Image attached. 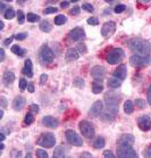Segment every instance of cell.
<instances>
[{
	"mask_svg": "<svg viewBox=\"0 0 151 158\" xmlns=\"http://www.w3.org/2000/svg\"><path fill=\"white\" fill-rule=\"evenodd\" d=\"M65 58L67 61H75L80 58V52L76 48H69L68 50L66 51Z\"/></svg>",
	"mask_w": 151,
	"mask_h": 158,
	"instance_id": "obj_17",
	"label": "cell"
},
{
	"mask_svg": "<svg viewBox=\"0 0 151 158\" xmlns=\"http://www.w3.org/2000/svg\"><path fill=\"white\" fill-rule=\"evenodd\" d=\"M4 117V110H0V119H2Z\"/></svg>",
	"mask_w": 151,
	"mask_h": 158,
	"instance_id": "obj_59",
	"label": "cell"
},
{
	"mask_svg": "<svg viewBox=\"0 0 151 158\" xmlns=\"http://www.w3.org/2000/svg\"><path fill=\"white\" fill-rule=\"evenodd\" d=\"M137 125L142 131L147 132L151 129V119L148 115H142L137 119Z\"/></svg>",
	"mask_w": 151,
	"mask_h": 158,
	"instance_id": "obj_14",
	"label": "cell"
},
{
	"mask_svg": "<svg viewBox=\"0 0 151 158\" xmlns=\"http://www.w3.org/2000/svg\"><path fill=\"white\" fill-rule=\"evenodd\" d=\"M119 98L118 94H116L114 91L107 92L104 96V110L101 114V117L104 121L110 122L112 119H115L119 108Z\"/></svg>",
	"mask_w": 151,
	"mask_h": 158,
	"instance_id": "obj_1",
	"label": "cell"
},
{
	"mask_svg": "<svg viewBox=\"0 0 151 158\" xmlns=\"http://www.w3.org/2000/svg\"><path fill=\"white\" fill-rule=\"evenodd\" d=\"M23 74L26 75L27 77H33V65H32L31 59H26L25 63H24Z\"/></svg>",
	"mask_w": 151,
	"mask_h": 158,
	"instance_id": "obj_21",
	"label": "cell"
},
{
	"mask_svg": "<svg viewBox=\"0 0 151 158\" xmlns=\"http://www.w3.org/2000/svg\"><path fill=\"white\" fill-rule=\"evenodd\" d=\"M65 135H66V140L68 141L69 144L75 146V147H81V146H83V140L80 138V135L74 131V130H67L66 133H65Z\"/></svg>",
	"mask_w": 151,
	"mask_h": 158,
	"instance_id": "obj_9",
	"label": "cell"
},
{
	"mask_svg": "<svg viewBox=\"0 0 151 158\" xmlns=\"http://www.w3.org/2000/svg\"><path fill=\"white\" fill-rule=\"evenodd\" d=\"M134 110V104L131 100H126L124 104V111L126 114H132Z\"/></svg>",
	"mask_w": 151,
	"mask_h": 158,
	"instance_id": "obj_27",
	"label": "cell"
},
{
	"mask_svg": "<svg viewBox=\"0 0 151 158\" xmlns=\"http://www.w3.org/2000/svg\"><path fill=\"white\" fill-rule=\"evenodd\" d=\"M148 104L151 105V85L148 89Z\"/></svg>",
	"mask_w": 151,
	"mask_h": 158,
	"instance_id": "obj_53",
	"label": "cell"
},
{
	"mask_svg": "<svg viewBox=\"0 0 151 158\" xmlns=\"http://www.w3.org/2000/svg\"><path fill=\"white\" fill-rule=\"evenodd\" d=\"M88 24H89V25H98V24H99V19H98L97 17L88 18Z\"/></svg>",
	"mask_w": 151,
	"mask_h": 158,
	"instance_id": "obj_41",
	"label": "cell"
},
{
	"mask_svg": "<svg viewBox=\"0 0 151 158\" xmlns=\"http://www.w3.org/2000/svg\"><path fill=\"white\" fill-rule=\"evenodd\" d=\"M0 137H1V140H0V141H1V142H4V140H5V133L4 132L0 133Z\"/></svg>",
	"mask_w": 151,
	"mask_h": 158,
	"instance_id": "obj_57",
	"label": "cell"
},
{
	"mask_svg": "<svg viewBox=\"0 0 151 158\" xmlns=\"http://www.w3.org/2000/svg\"><path fill=\"white\" fill-rule=\"evenodd\" d=\"M79 129L82 133V135L86 139H92L96 134V129L94 126L88 121H81L79 124Z\"/></svg>",
	"mask_w": 151,
	"mask_h": 158,
	"instance_id": "obj_6",
	"label": "cell"
},
{
	"mask_svg": "<svg viewBox=\"0 0 151 158\" xmlns=\"http://www.w3.org/2000/svg\"><path fill=\"white\" fill-rule=\"evenodd\" d=\"M0 101H1V107H2V108L7 107V100H6V98L1 97V98H0Z\"/></svg>",
	"mask_w": 151,
	"mask_h": 158,
	"instance_id": "obj_50",
	"label": "cell"
},
{
	"mask_svg": "<svg viewBox=\"0 0 151 158\" xmlns=\"http://www.w3.org/2000/svg\"><path fill=\"white\" fill-rule=\"evenodd\" d=\"M104 146H106V141H104V138H102V137H98L97 139L93 141L94 149H102Z\"/></svg>",
	"mask_w": 151,
	"mask_h": 158,
	"instance_id": "obj_24",
	"label": "cell"
},
{
	"mask_svg": "<svg viewBox=\"0 0 151 158\" xmlns=\"http://www.w3.org/2000/svg\"><path fill=\"white\" fill-rule=\"evenodd\" d=\"M26 19L30 23H36V22L40 21V16L36 14H33V13H29V14L26 15Z\"/></svg>",
	"mask_w": 151,
	"mask_h": 158,
	"instance_id": "obj_29",
	"label": "cell"
},
{
	"mask_svg": "<svg viewBox=\"0 0 151 158\" xmlns=\"http://www.w3.org/2000/svg\"><path fill=\"white\" fill-rule=\"evenodd\" d=\"M42 125L49 129H55L58 126V119L52 116H44L42 118Z\"/></svg>",
	"mask_w": 151,
	"mask_h": 158,
	"instance_id": "obj_16",
	"label": "cell"
},
{
	"mask_svg": "<svg viewBox=\"0 0 151 158\" xmlns=\"http://www.w3.org/2000/svg\"><path fill=\"white\" fill-rule=\"evenodd\" d=\"M27 85H29V83H27V81L25 79L19 80V89H21V91H24L27 88Z\"/></svg>",
	"mask_w": 151,
	"mask_h": 158,
	"instance_id": "obj_38",
	"label": "cell"
},
{
	"mask_svg": "<svg viewBox=\"0 0 151 158\" xmlns=\"http://www.w3.org/2000/svg\"><path fill=\"white\" fill-rule=\"evenodd\" d=\"M143 157L144 158H151V144H149L143 150Z\"/></svg>",
	"mask_w": 151,
	"mask_h": 158,
	"instance_id": "obj_40",
	"label": "cell"
},
{
	"mask_svg": "<svg viewBox=\"0 0 151 158\" xmlns=\"http://www.w3.org/2000/svg\"><path fill=\"white\" fill-rule=\"evenodd\" d=\"M102 90H104V85H102V83L100 81H94L92 83V91H93V94H100Z\"/></svg>",
	"mask_w": 151,
	"mask_h": 158,
	"instance_id": "obj_26",
	"label": "cell"
},
{
	"mask_svg": "<svg viewBox=\"0 0 151 158\" xmlns=\"http://www.w3.org/2000/svg\"><path fill=\"white\" fill-rule=\"evenodd\" d=\"M13 39H14V36H9V38H7V39H5L4 46H9V44L11 43V41H13Z\"/></svg>",
	"mask_w": 151,
	"mask_h": 158,
	"instance_id": "obj_48",
	"label": "cell"
},
{
	"mask_svg": "<svg viewBox=\"0 0 151 158\" xmlns=\"http://www.w3.org/2000/svg\"><path fill=\"white\" fill-rule=\"evenodd\" d=\"M0 25H1V31L4 30V27H5V24H4V22L2 21H0Z\"/></svg>",
	"mask_w": 151,
	"mask_h": 158,
	"instance_id": "obj_58",
	"label": "cell"
},
{
	"mask_svg": "<svg viewBox=\"0 0 151 158\" xmlns=\"http://www.w3.org/2000/svg\"><path fill=\"white\" fill-rule=\"evenodd\" d=\"M39 59L42 65H50L55 59L54 52L50 48L48 47L47 44H44L39 52Z\"/></svg>",
	"mask_w": 151,
	"mask_h": 158,
	"instance_id": "obj_4",
	"label": "cell"
},
{
	"mask_svg": "<svg viewBox=\"0 0 151 158\" xmlns=\"http://www.w3.org/2000/svg\"><path fill=\"white\" fill-rule=\"evenodd\" d=\"M108 85L110 88H119L122 85V80L117 79L115 76H112V77L108 79Z\"/></svg>",
	"mask_w": 151,
	"mask_h": 158,
	"instance_id": "obj_22",
	"label": "cell"
},
{
	"mask_svg": "<svg viewBox=\"0 0 151 158\" xmlns=\"http://www.w3.org/2000/svg\"><path fill=\"white\" fill-rule=\"evenodd\" d=\"M55 24L56 25H64L65 23L67 22V17L65 16V15H58L55 17Z\"/></svg>",
	"mask_w": 151,
	"mask_h": 158,
	"instance_id": "obj_28",
	"label": "cell"
},
{
	"mask_svg": "<svg viewBox=\"0 0 151 158\" xmlns=\"http://www.w3.org/2000/svg\"><path fill=\"white\" fill-rule=\"evenodd\" d=\"M69 39L73 40V41H80V40H83L85 38V31L83 27H80V26H76L69 32Z\"/></svg>",
	"mask_w": 151,
	"mask_h": 158,
	"instance_id": "obj_13",
	"label": "cell"
},
{
	"mask_svg": "<svg viewBox=\"0 0 151 158\" xmlns=\"http://www.w3.org/2000/svg\"><path fill=\"white\" fill-rule=\"evenodd\" d=\"M25 104H26V100L25 98L21 97V96H18L14 99L13 101V108H14L15 110H22L23 108L25 107Z\"/></svg>",
	"mask_w": 151,
	"mask_h": 158,
	"instance_id": "obj_20",
	"label": "cell"
},
{
	"mask_svg": "<svg viewBox=\"0 0 151 158\" xmlns=\"http://www.w3.org/2000/svg\"><path fill=\"white\" fill-rule=\"evenodd\" d=\"M11 52L13 54H15L16 56H19V57H23L24 55H25V50L23 49V48H21L18 44H14L13 47H11Z\"/></svg>",
	"mask_w": 151,
	"mask_h": 158,
	"instance_id": "obj_25",
	"label": "cell"
},
{
	"mask_svg": "<svg viewBox=\"0 0 151 158\" xmlns=\"http://www.w3.org/2000/svg\"><path fill=\"white\" fill-rule=\"evenodd\" d=\"M25 14H24V11L23 10H18L17 11V22H18V24H24V22H25Z\"/></svg>",
	"mask_w": 151,
	"mask_h": 158,
	"instance_id": "obj_34",
	"label": "cell"
},
{
	"mask_svg": "<svg viewBox=\"0 0 151 158\" xmlns=\"http://www.w3.org/2000/svg\"><path fill=\"white\" fill-rule=\"evenodd\" d=\"M76 49L79 50L80 54H86V51H88V48H86V44L84 42H80L77 43V46H76Z\"/></svg>",
	"mask_w": 151,
	"mask_h": 158,
	"instance_id": "obj_33",
	"label": "cell"
},
{
	"mask_svg": "<svg viewBox=\"0 0 151 158\" xmlns=\"http://www.w3.org/2000/svg\"><path fill=\"white\" fill-rule=\"evenodd\" d=\"M27 91L31 92V94L34 92V84H33V83H29V85H27Z\"/></svg>",
	"mask_w": 151,
	"mask_h": 158,
	"instance_id": "obj_51",
	"label": "cell"
},
{
	"mask_svg": "<svg viewBox=\"0 0 151 158\" xmlns=\"http://www.w3.org/2000/svg\"><path fill=\"white\" fill-rule=\"evenodd\" d=\"M54 156L55 157H57V158H64V156H65L64 148L61 147V146H59V147L56 148L55 151H54Z\"/></svg>",
	"mask_w": 151,
	"mask_h": 158,
	"instance_id": "obj_30",
	"label": "cell"
},
{
	"mask_svg": "<svg viewBox=\"0 0 151 158\" xmlns=\"http://www.w3.org/2000/svg\"><path fill=\"white\" fill-rule=\"evenodd\" d=\"M81 158H92V156L90 154H88V152H84V154H82Z\"/></svg>",
	"mask_w": 151,
	"mask_h": 158,
	"instance_id": "obj_56",
	"label": "cell"
},
{
	"mask_svg": "<svg viewBox=\"0 0 151 158\" xmlns=\"http://www.w3.org/2000/svg\"><path fill=\"white\" fill-rule=\"evenodd\" d=\"M6 10H7V9H6L5 2H0V11H1V13H5Z\"/></svg>",
	"mask_w": 151,
	"mask_h": 158,
	"instance_id": "obj_55",
	"label": "cell"
},
{
	"mask_svg": "<svg viewBox=\"0 0 151 158\" xmlns=\"http://www.w3.org/2000/svg\"><path fill=\"white\" fill-rule=\"evenodd\" d=\"M135 105H137V107L141 108V109L145 108V101L142 100V99H137L135 100Z\"/></svg>",
	"mask_w": 151,
	"mask_h": 158,
	"instance_id": "obj_42",
	"label": "cell"
},
{
	"mask_svg": "<svg viewBox=\"0 0 151 158\" xmlns=\"http://www.w3.org/2000/svg\"><path fill=\"white\" fill-rule=\"evenodd\" d=\"M104 158H116V156L114 154H112V151H109V150H106L104 152Z\"/></svg>",
	"mask_w": 151,
	"mask_h": 158,
	"instance_id": "obj_47",
	"label": "cell"
},
{
	"mask_svg": "<svg viewBox=\"0 0 151 158\" xmlns=\"http://www.w3.org/2000/svg\"><path fill=\"white\" fill-rule=\"evenodd\" d=\"M127 75V67H126V65H119L118 67L115 69V72H114V76L117 77L119 80H124Z\"/></svg>",
	"mask_w": 151,
	"mask_h": 158,
	"instance_id": "obj_18",
	"label": "cell"
},
{
	"mask_svg": "<svg viewBox=\"0 0 151 158\" xmlns=\"http://www.w3.org/2000/svg\"><path fill=\"white\" fill-rule=\"evenodd\" d=\"M117 158H139L132 146H117Z\"/></svg>",
	"mask_w": 151,
	"mask_h": 158,
	"instance_id": "obj_7",
	"label": "cell"
},
{
	"mask_svg": "<svg viewBox=\"0 0 151 158\" xmlns=\"http://www.w3.org/2000/svg\"><path fill=\"white\" fill-rule=\"evenodd\" d=\"M47 80H48L47 74H42V75H41V77H40V83H41V84H43L44 82H47Z\"/></svg>",
	"mask_w": 151,
	"mask_h": 158,
	"instance_id": "obj_49",
	"label": "cell"
},
{
	"mask_svg": "<svg viewBox=\"0 0 151 158\" xmlns=\"http://www.w3.org/2000/svg\"><path fill=\"white\" fill-rule=\"evenodd\" d=\"M134 137L132 134H123L118 139L117 146H133Z\"/></svg>",
	"mask_w": 151,
	"mask_h": 158,
	"instance_id": "obj_15",
	"label": "cell"
},
{
	"mask_svg": "<svg viewBox=\"0 0 151 158\" xmlns=\"http://www.w3.org/2000/svg\"><path fill=\"white\" fill-rule=\"evenodd\" d=\"M74 85L77 88H83L84 86V80L82 77H75L74 79Z\"/></svg>",
	"mask_w": 151,
	"mask_h": 158,
	"instance_id": "obj_35",
	"label": "cell"
},
{
	"mask_svg": "<svg viewBox=\"0 0 151 158\" xmlns=\"http://www.w3.org/2000/svg\"><path fill=\"white\" fill-rule=\"evenodd\" d=\"M116 31V23L115 22H107L101 27V35L104 38H109L114 34Z\"/></svg>",
	"mask_w": 151,
	"mask_h": 158,
	"instance_id": "obj_12",
	"label": "cell"
},
{
	"mask_svg": "<svg viewBox=\"0 0 151 158\" xmlns=\"http://www.w3.org/2000/svg\"><path fill=\"white\" fill-rule=\"evenodd\" d=\"M129 63L134 67H143L147 65L151 64V57H143V56H139V55H133L129 58Z\"/></svg>",
	"mask_w": 151,
	"mask_h": 158,
	"instance_id": "obj_8",
	"label": "cell"
},
{
	"mask_svg": "<svg viewBox=\"0 0 151 158\" xmlns=\"http://www.w3.org/2000/svg\"><path fill=\"white\" fill-rule=\"evenodd\" d=\"M0 55H1V57H0V61H4L5 60V57H6V55H5V49H0Z\"/></svg>",
	"mask_w": 151,
	"mask_h": 158,
	"instance_id": "obj_54",
	"label": "cell"
},
{
	"mask_svg": "<svg viewBox=\"0 0 151 158\" xmlns=\"http://www.w3.org/2000/svg\"><path fill=\"white\" fill-rule=\"evenodd\" d=\"M33 122H34V116H33V114L32 113H27L25 118H24V124L25 125H31Z\"/></svg>",
	"mask_w": 151,
	"mask_h": 158,
	"instance_id": "obj_32",
	"label": "cell"
},
{
	"mask_svg": "<svg viewBox=\"0 0 151 158\" xmlns=\"http://www.w3.org/2000/svg\"><path fill=\"white\" fill-rule=\"evenodd\" d=\"M126 9V6L125 5H122V4H118L117 6L115 7V9H114V11H115L116 14H120V13H123V11Z\"/></svg>",
	"mask_w": 151,
	"mask_h": 158,
	"instance_id": "obj_37",
	"label": "cell"
},
{
	"mask_svg": "<svg viewBox=\"0 0 151 158\" xmlns=\"http://www.w3.org/2000/svg\"><path fill=\"white\" fill-rule=\"evenodd\" d=\"M38 144L43 148H52L56 144V137L54 133H42L38 139Z\"/></svg>",
	"mask_w": 151,
	"mask_h": 158,
	"instance_id": "obj_5",
	"label": "cell"
},
{
	"mask_svg": "<svg viewBox=\"0 0 151 158\" xmlns=\"http://www.w3.org/2000/svg\"><path fill=\"white\" fill-rule=\"evenodd\" d=\"M104 102L101 100H97L94 102L90 108V111H89V116L92 117V118H96L98 116H100L102 114V110H104Z\"/></svg>",
	"mask_w": 151,
	"mask_h": 158,
	"instance_id": "obj_10",
	"label": "cell"
},
{
	"mask_svg": "<svg viewBox=\"0 0 151 158\" xmlns=\"http://www.w3.org/2000/svg\"><path fill=\"white\" fill-rule=\"evenodd\" d=\"M4 149H5V144L1 143V150H4Z\"/></svg>",
	"mask_w": 151,
	"mask_h": 158,
	"instance_id": "obj_61",
	"label": "cell"
},
{
	"mask_svg": "<svg viewBox=\"0 0 151 158\" xmlns=\"http://www.w3.org/2000/svg\"><path fill=\"white\" fill-rule=\"evenodd\" d=\"M106 75V69L101 65H96L91 69V76L94 79V81H102Z\"/></svg>",
	"mask_w": 151,
	"mask_h": 158,
	"instance_id": "obj_11",
	"label": "cell"
},
{
	"mask_svg": "<svg viewBox=\"0 0 151 158\" xmlns=\"http://www.w3.org/2000/svg\"><path fill=\"white\" fill-rule=\"evenodd\" d=\"M67 158H72V157H67Z\"/></svg>",
	"mask_w": 151,
	"mask_h": 158,
	"instance_id": "obj_62",
	"label": "cell"
},
{
	"mask_svg": "<svg viewBox=\"0 0 151 158\" xmlns=\"http://www.w3.org/2000/svg\"><path fill=\"white\" fill-rule=\"evenodd\" d=\"M71 4V1H61L60 2V7L61 8H67Z\"/></svg>",
	"mask_w": 151,
	"mask_h": 158,
	"instance_id": "obj_52",
	"label": "cell"
},
{
	"mask_svg": "<svg viewBox=\"0 0 151 158\" xmlns=\"http://www.w3.org/2000/svg\"><path fill=\"white\" fill-rule=\"evenodd\" d=\"M52 29V25L50 24V22L49 21H42L40 23V30L42 31V32H46V33H49Z\"/></svg>",
	"mask_w": 151,
	"mask_h": 158,
	"instance_id": "obj_23",
	"label": "cell"
},
{
	"mask_svg": "<svg viewBox=\"0 0 151 158\" xmlns=\"http://www.w3.org/2000/svg\"><path fill=\"white\" fill-rule=\"evenodd\" d=\"M82 9H84V10H86V11H90L91 13V11L94 10V7L91 4H89V2H85V4L82 5Z\"/></svg>",
	"mask_w": 151,
	"mask_h": 158,
	"instance_id": "obj_39",
	"label": "cell"
},
{
	"mask_svg": "<svg viewBox=\"0 0 151 158\" xmlns=\"http://www.w3.org/2000/svg\"><path fill=\"white\" fill-rule=\"evenodd\" d=\"M25 158H32V155H31V154H27L25 156Z\"/></svg>",
	"mask_w": 151,
	"mask_h": 158,
	"instance_id": "obj_60",
	"label": "cell"
},
{
	"mask_svg": "<svg viewBox=\"0 0 151 158\" xmlns=\"http://www.w3.org/2000/svg\"><path fill=\"white\" fill-rule=\"evenodd\" d=\"M27 36V33H18L15 35V39L16 40H24Z\"/></svg>",
	"mask_w": 151,
	"mask_h": 158,
	"instance_id": "obj_45",
	"label": "cell"
},
{
	"mask_svg": "<svg viewBox=\"0 0 151 158\" xmlns=\"http://www.w3.org/2000/svg\"><path fill=\"white\" fill-rule=\"evenodd\" d=\"M127 46L133 52H135L139 56H143V57H148L151 51L150 42L148 40L139 39V38L131 39L127 43Z\"/></svg>",
	"mask_w": 151,
	"mask_h": 158,
	"instance_id": "obj_2",
	"label": "cell"
},
{
	"mask_svg": "<svg viewBox=\"0 0 151 158\" xmlns=\"http://www.w3.org/2000/svg\"><path fill=\"white\" fill-rule=\"evenodd\" d=\"M39 109H40L39 106H38L36 104H33L30 106V113H38Z\"/></svg>",
	"mask_w": 151,
	"mask_h": 158,
	"instance_id": "obj_44",
	"label": "cell"
},
{
	"mask_svg": "<svg viewBox=\"0 0 151 158\" xmlns=\"http://www.w3.org/2000/svg\"><path fill=\"white\" fill-rule=\"evenodd\" d=\"M15 81V74L11 71H6L4 72L2 74V83H4L5 85H10L13 84Z\"/></svg>",
	"mask_w": 151,
	"mask_h": 158,
	"instance_id": "obj_19",
	"label": "cell"
},
{
	"mask_svg": "<svg viewBox=\"0 0 151 158\" xmlns=\"http://www.w3.org/2000/svg\"><path fill=\"white\" fill-rule=\"evenodd\" d=\"M80 10H81V9H80V7H74L73 9H71V10H69V14L73 15V16H75V15L80 14Z\"/></svg>",
	"mask_w": 151,
	"mask_h": 158,
	"instance_id": "obj_46",
	"label": "cell"
},
{
	"mask_svg": "<svg viewBox=\"0 0 151 158\" xmlns=\"http://www.w3.org/2000/svg\"><path fill=\"white\" fill-rule=\"evenodd\" d=\"M125 58V52L120 48H114L106 55V60L108 64L110 65H116L120 63Z\"/></svg>",
	"mask_w": 151,
	"mask_h": 158,
	"instance_id": "obj_3",
	"label": "cell"
},
{
	"mask_svg": "<svg viewBox=\"0 0 151 158\" xmlns=\"http://www.w3.org/2000/svg\"><path fill=\"white\" fill-rule=\"evenodd\" d=\"M57 11H58V9L56 7H48V8H46V9H44V14L49 15V14H54V13H57Z\"/></svg>",
	"mask_w": 151,
	"mask_h": 158,
	"instance_id": "obj_43",
	"label": "cell"
},
{
	"mask_svg": "<svg viewBox=\"0 0 151 158\" xmlns=\"http://www.w3.org/2000/svg\"><path fill=\"white\" fill-rule=\"evenodd\" d=\"M15 15H16V13L13 8H7V10L4 13V17L6 19H13L15 17Z\"/></svg>",
	"mask_w": 151,
	"mask_h": 158,
	"instance_id": "obj_31",
	"label": "cell"
},
{
	"mask_svg": "<svg viewBox=\"0 0 151 158\" xmlns=\"http://www.w3.org/2000/svg\"><path fill=\"white\" fill-rule=\"evenodd\" d=\"M36 156H38V158H49L47 151L42 150V149H38L36 150Z\"/></svg>",
	"mask_w": 151,
	"mask_h": 158,
	"instance_id": "obj_36",
	"label": "cell"
}]
</instances>
